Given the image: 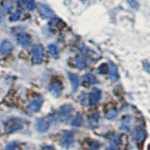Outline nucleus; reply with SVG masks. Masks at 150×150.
I'll list each match as a JSON object with an SVG mask.
<instances>
[{
  "label": "nucleus",
  "mask_w": 150,
  "mask_h": 150,
  "mask_svg": "<svg viewBox=\"0 0 150 150\" xmlns=\"http://www.w3.org/2000/svg\"><path fill=\"white\" fill-rule=\"evenodd\" d=\"M17 40H18L19 44H20L21 46H23V47H27L31 43V40H30L29 36H27L25 34H20L18 36Z\"/></svg>",
  "instance_id": "4468645a"
},
{
  "label": "nucleus",
  "mask_w": 150,
  "mask_h": 150,
  "mask_svg": "<svg viewBox=\"0 0 150 150\" xmlns=\"http://www.w3.org/2000/svg\"><path fill=\"white\" fill-rule=\"evenodd\" d=\"M117 110H115V109H112V110H110L109 112H107L106 114V118L107 119H114L115 117L117 115Z\"/></svg>",
  "instance_id": "b1692460"
},
{
  "label": "nucleus",
  "mask_w": 150,
  "mask_h": 150,
  "mask_svg": "<svg viewBox=\"0 0 150 150\" xmlns=\"http://www.w3.org/2000/svg\"><path fill=\"white\" fill-rule=\"evenodd\" d=\"M74 63H75V66L79 69H86V66H87V61L86 59V57L83 55H79L77 56L76 58H75V61H74Z\"/></svg>",
  "instance_id": "ddd939ff"
},
{
  "label": "nucleus",
  "mask_w": 150,
  "mask_h": 150,
  "mask_svg": "<svg viewBox=\"0 0 150 150\" xmlns=\"http://www.w3.org/2000/svg\"><path fill=\"white\" fill-rule=\"evenodd\" d=\"M129 119H130L129 117H125L121 124V129L125 130L126 132H129L130 130V120Z\"/></svg>",
  "instance_id": "f3484780"
},
{
  "label": "nucleus",
  "mask_w": 150,
  "mask_h": 150,
  "mask_svg": "<svg viewBox=\"0 0 150 150\" xmlns=\"http://www.w3.org/2000/svg\"><path fill=\"white\" fill-rule=\"evenodd\" d=\"M133 134H134V139L137 140L138 142H142V141L145 138V132L141 127H136Z\"/></svg>",
  "instance_id": "2eb2a0df"
},
{
  "label": "nucleus",
  "mask_w": 150,
  "mask_h": 150,
  "mask_svg": "<svg viewBox=\"0 0 150 150\" xmlns=\"http://www.w3.org/2000/svg\"><path fill=\"white\" fill-rule=\"evenodd\" d=\"M144 66L145 70H147V72L150 73V63L147 62V61H144Z\"/></svg>",
  "instance_id": "c85d7f7f"
},
{
  "label": "nucleus",
  "mask_w": 150,
  "mask_h": 150,
  "mask_svg": "<svg viewBox=\"0 0 150 150\" xmlns=\"http://www.w3.org/2000/svg\"><path fill=\"white\" fill-rule=\"evenodd\" d=\"M109 139L110 141L112 142V144H120V137H119V135L118 134H112L109 136Z\"/></svg>",
  "instance_id": "412c9836"
},
{
  "label": "nucleus",
  "mask_w": 150,
  "mask_h": 150,
  "mask_svg": "<svg viewBox=\"0 0 150 150\" xmlns=\"http://www.w3.org/2000/svg\"><path fill=\"white\" fill-rule=\"evenodd\" d=\"M82 123H83V116H82V115L78 114L77 115H75V117L73 118V120L71 122V125L73 127H80L82 125Z\"/></svg>",
  "instance_id": "6ab92c4d"
},
{
  "label": "nucleus",
  "mask_w": 150,
  "mask_h": 150,
  "mask_svg": "<svg viewBox=\"0 0 150 150\" xmlns=\"http://www.w3.org/2000/svg\"><path fill=\"white\" fill-rule=\"evenodd\" d=\"M69 79L70 83H71V86H72V90L75 92L78 89L79 87V84H80V79L77 76L76 74L71 73V72H69Z\"/></svg>",
  "instance_id": "f8f14e48"
},
{
  "label": "nucleus",
  "mask_w": 150,
  "mask_h": 150,
  "mask_svg": "<svg viewBox=\"0 0 150 150\" xmlns=\"http://www.w3.org/2000/svg\"><path fill=\"white\" fill-rule=\"evenodd\" d=\"M129 7L131 8H133V9H137L138 7H139V4H138L137 1H136V0H129Z\"/></svg>",
  "instance_id": "bb28decb"
},
{
  "label": "nucleus",
  "mask_w": 150,
  "mask_h": 150,
  "mask_svg": "<svg viewBox=\"0 0 150 150\" xmlns=\"http://www.w3.org/2000/svg\"><path fill=\"white\" fill-rule=\"evenodd\" d=\"M13 49V45L9 40H3L0 43V53L2 54H9Z\"/></svg>",
  "instance_id": "1a4fd4ad"
},
{
  "label": "nucleus",
  "mask_w": 150,
  "mask_h": 150,
  "mask_svg": "<svg viewBox=\"0 0 150 150\" xmlns=\"http://www.w3.org/2000/svg\"><path fill=\"white\" fill-rule=\"evenodd\" d=\"M108 70H109V78L112 80V81H116L118 79V70H117V67L115 63L110 62L109 63V68H108Z\"/></svg>",
  "instance_id": "9d476101"
},
{
  "label": "nucleus",
  "mask_w": 150,
  "mask_h": 150,
  "mask_svg": "<svg viewBox=\"0 0 150 150\" xmlns=\"http://www.w3.org/2000/svg\"><path fill=\"white\" fill-rule=\"evenodd\" d=\"M83 80H84V82L86 83V84H94L98 82L97 78L94 76L92 73H86V75H84Z\"/></svg>",
  "instance_id": "dca6fc26"
},
{
  "label": "nucleus",
  "mask_w": 150,
  "mask_h": 150,
  "mask_svg": "<svg viewBox=\"0 0 150 150\" xmlns=\"http://www.w3.org/2000/svg\"><path fill=\"white\" fill-rule=\"evenodd\" d=\"M42 102H43V100H42L41 97H37L36 98H34L33 100H31L28 104V111L31 112H35L40 111V109L41 108Z\"/></svg>",
  "instance_id": "20e7f679"
},
{
  "label": "nucleus",
  "mask_w": 150,
  "mask_h": 150,
  "mask_svg": "<svg viewBox=\"0 0 150 150\" xmlns=\"http://www.w3.org/2000/svg\"><path fill=\"white\" fill-rule=\"evenodd\" d=\"M31 56L34 63L40 64L43 59V49L40 44H36L31 49Z\"/></svg>",
  "instance_id": "f03ea898"
},
{
  "label": "nucleus",
  "mask_w": 150,
  "mask_h": 150,
  "mask_svg": "<svg viewBox=\"0 0 150 150\" xmlns=\"http://www.w3.org/2000/svg\"><path fill=\"white\" fill-rule=\"evenodd\" d=\"M1 21H2V14L0 12V23H1Z\"/></svg>",
  "instance_id": "2f4dec72"
},
{
  "label": "nucleus",
  "mask_w": 150,
  "mask_h": 150,
  "mask_svg": "<svg viewBox=\"0 0 150 150\" xmlns=\"http://www.w3.org/2000/svg\"><path fill=\"white\" fill-rule=\"evenodd\" d=\"M21 17V12L20 11H15L13 12L11 16H9V20H11V22H15L17 20H19Z\"/></svg>",
  "instance_id": "393cba45"
},
{
  "label": "nucleus",
  "mask_w": 150,
  "mask_h": 150,
  "mask_svg": "<svg viewBox=\"0 0 150 150\" xmlns=\"http://www.w3.org/2000/svg\"><path fill=\"white\" fill-rule=\"evenodd\" d=\"M17 146H18V143L13 142V143H11V145H8V146H7V149H14V148H16Z\"/></svg>",
  "instance_id": "c756f323"
},
{
  "label": "nucleus",
  "mask_w": 150,
  "mask_h": 150,
  "mask_svg": "<svg viewBox=\"0 0 150 150\" xmlns=\"http://www.w3.org/2000/svg\"><path fill=\"white\" fill-rule=\"evenodd\" d=\"M72 110H73V108H72L71 105H69V104H66V105H64L62 108H61L60 112H59V117H60V119L62 120V121L68 120V118L70 116V115H71Z\"/></svg>",
  "instance_id": "423d86ee"
},
{
  "label": "nucleus",
  "mask_w": 150,
  "mask_h": 150,
  "mask_svg": "<svg viewBox=\"0 0 150 150\" xmlns=\"http://www.w3.org/2000/svg\"><path fill=\"white\" fill-rule=\"evenodd\" d=\"M98 114L90 116V118H89V125L91 127H95L98 125Z\"/></svg>",
  "instance_id": "4be33fe9"
},
{
  "label": "nucleus",
  "mask_w": 150,
  "mask_h": 150,
  "mask_svg": "<svg viewBox=\"0 0 150 150\" xmlns=\"http://www.w3.org/2000/svg\"><path fill=\"white\" fill-rule=\"evenodd\" d=\"M21 128H22L21 121L19 119H15V118L8 119L6 123L4 124V129L7 133L15 132V131L21 129Z\"/></svg>",
  "instance_id": "f257e3e1"
},
{
  "label": "nucleus",
  "mask_w": 150,
  "mask_h": 150,
  "mask_svg": "<svg viewBox=\"0 0 150 150\" xmlns=\"http://www.w3.org/2000/svg\"><path fill=\"white\" fill-rule=\"evenodd\" d=\"M18 2L21 3V4H25L26 2V0H18Z\"/></svg>",
  "instance_id": "7c9ffc66"
},
{
  "label": "nucleus",
  "mask_w": 150,
  "mask_h": 150,
  "mask_svg": "<svg viewBox=\"0 0 150 150\" xmlns=\"http://www.w3.org/2000/svg\"><path fill=\"white\" fill-rule=\"evenodd\" d=\"M39 12L45 19H52L54 17V12L47 5L44 4H40L39 6Z\"/></svg>",
  "instance_id": "39448f33"
},
{
  "label": "nucleus",
  "mask_w": 150,
  "mask_h": 150,
  "mask_svg": "<svg viewBox=\"0 0 150 150\" xmlns=\"http://www.w3.org/2000/svg\"><path fill=\"white\" fill-rule=\"evenodd\" d=\"M100 97H101V92L100 89L94 88L92 92L90 93V95H89V103H90L91 105L96 104V103L100 101Z\"/></svg>",
  "instance_id": "6e6552de"
},
{
  "label": "nucleus",
  "mask_w": 150,
  "mask_h": 150,
  "mask_svg": "<svg viewBox=\"0 0 150 150\" xmlns=\"http://www.w3.org/2000/svg\"><path fill=\"white\" fill-rule=\"evenodd\" d=\"M49 127H50V122L45 118H40L36 122V128L40 132H44V131L48 130Z\"/></svg>",
  "instance_id": "0eeeda50"
},
{
  "label": "nucleus",
  "mask_w": 150,
  "mask_h": 150,
  "mask_svg": "<svg viewBox=\"0 0 150 150\" xmlns=\"http://www.w3.org/2000/svg\"><path fill=\"white\" fill-rule=\"evenodd\" d=\"M2 8L5 12H9L13 8V3L11 1H9V0H5L2 3Z\"/></svg>",
  "instance_id": "a211bd4d"
},
{
  "label": "nucleus",
  "mask_w": 150,
  "mask_h": 150,
  "mask_svg": "<svg viewBox=\"0 0 150 150\" xmlns=\"http://www.w3.org/2000/svg\"><path fill=\"white\" fill-rule=\"evenodd\" d=\"M48 51L50 54L52 56H54V57H56V56L58 55V49H57V47H56V45L54 44H50L48 46Z\"/></svg>",
  "instance_id": "aec40b11"
},
{
  "label": "nucleus",
  "mask_w": 150,
  "mask_h": 150,
  "mask_svg": "<svg viewBox=\"0 0 150 150\" xmlns=\"http://www.w3.org/2000/svg\"><path fill=\"white\" fill-rule=\"evenodd\" d=\"M25 4H26V9H27V11H34V8L36 7V4H35L34 0H26Z\"/></svg>",
  "instance_id": "5701e85b"
},
{
  "label": "nucleus",
  "mask_w": 150,
  "mask_h": 150,
  "mask_svg": "<svg viewBox=\"0 0 150 150\" xmlns=\"http://www.w3.org/2000/svg\"><path fill=\"white\" fill-rule=\"evenodd\" d=\"M80 102H81V104L86 106L87 104V95L86 94H82L81 96H80V98H79Z\"/></svg>",
  "instance_id": "a878e982"
},
{
  "label": "nucleus",
  "mask_w": 150,
  "mask_h": 150,
  "mask_svg": "<svg viewBox=\"0 0 150 150\" xmlns=\"http://www.w3.org/2000/svg\"><path fill=\"white\" fill-rule=\"evenodd\" d=\"M49 90L53 96L59 97L61 95V92H62V86L59 83H54L49 86Z\"/></svg>",
  "instance_id": "9b49d317"
},
{
  "label": "nucleus",
  "mask_w": 150,
  "mask_h": 150,
  "mask_svg": "<svg viewBox=\"0 0 150 150\" xmlns=\"http://www.w3.org/2000/svg\"><path fill=\"white\" fill-rule=\"evenodd\" d=\"M107 69H108L107 65L103 64V65H101V66H100V69H98V72H100V73H105V72L107 71Z\"/></svg>",
  "instance_id": "cd10ccee"
},
{
  "label": "nucleus",
  "mask_w": 150,
  "mask_h": 150,
  "mask_svg": "<svg viewBox=\"0 0 150 150\" xmlns=\"http://www.w3.org/2000/svg\"><path fill=\"white\" fill-rule=\"evenodd\" d=\"M61 145L64 147H69L74 142V136L73 133L70 131H64L62 136H61Z\"/></svg>",
  "instance_id": "7ed1b4c3"
}]
</instances>
